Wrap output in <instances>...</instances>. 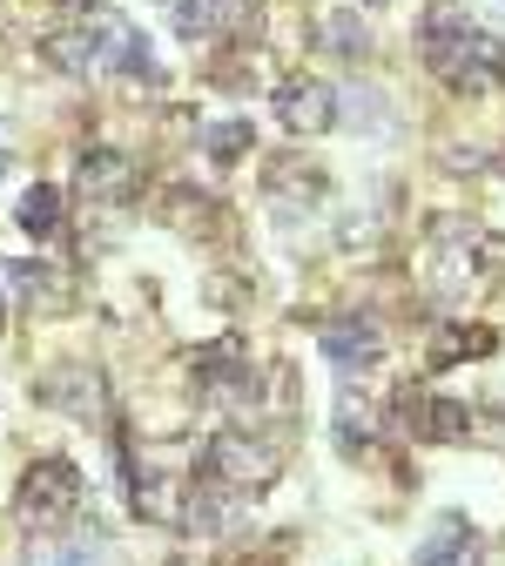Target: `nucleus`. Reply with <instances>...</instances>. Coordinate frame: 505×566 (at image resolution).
<instances>
[{
    "label": "nucleus",
    "instance_id": "4",
    "mask_svg": "<svg viewBox=\"0 0 505 566\" xmlns=\"http://www.w3.org/2000/svg\"><path fill=\"white\" fill-rule=\"evenodd\" d=\"M276 122L291 135H324L337 122V88L330 82H283L276 88Z\"/></svg>",
    "mask_w": 505,
    "mask_h": 566
},
{
    "label": "nucleus",
    "instance_id": "1",
    "mask_svg": "<svg viewBox=\"0 0 505 566\" xmlns=\"http://www.w3.org/2000/svg\"><path fill=\"white\" fill-rule=\"evenodd\" d=\"M424 61H431V75L478 95L485 82L505 75V34H485L465 21V8H452V0H439L424 21Z\"/></svg>",
    "mask_w": 505,
    "mask_h": 566
},
{
    "label": "nucleus",
    "instance_id": "15",
    "mask_svg": "<svg viewBox=\"0 0 505 566\" xmlns=\"http://www.w3.org/2000/svg\"><path fill=\"white\" fill-rule=\"evenodd\" d=\"M54 14H67V21H88V14H102V0H48Z\"/></svg>",
    "mask_w": 505,
    "mask_h": 566
},
{
    "label": "nucleus",
    "instance_id": "2",
    "mask_svg": "<svg viewBox=\"0 0 505 566\" xmlns=\"http://www.w3.org/2000/svg\"><path fill=\"white\" fill-rule=\"evenodd\" d=\"M14 513L28 533H61L67 520L82 513V472L67 459H34L21 472V492H14Z\"/></svg>",
    "mask_w": 505,
    "mask_h": 566
},
{
    "label": "nucleus",
    "instance_id": "18",
    "mask_svg": "<svg viewBox=\"0 0 505 566\" xmlns=\"http://www.w3.org/2000/svg\"><path fill=\"white\" fill-rule=\"evenodd\" d=\"M365 8H385V0H365Z\"/></svg>",
    "mask_w": 505,
    "mask_h": 566
},
{
    "label": "nucleus",
    "instance_id": "14",
    "mask_svg": "<svg viewBox=\"0 0 505 566\" xmlns=\"http://www.w3.org/2000/svg\"><path fill=\"white\" fill-rule=\"evenodd\" d=\"M324 41H330V48H344V54H357V48H365V28L344 21V14H324Z\"/></svg>",
    "mask_w": 505,
    "mask_h": 566
},
{
    "label": "nucleus",
    "instance_id": "8",
    "mask_svg": "<svg viewBox=\"0 0 505 566\" xmlns=\"http://www.w3.org/2000/svg\"><path fill=\"white\" fill-rule=\"evenodd\" d=\"M418 566H478V539L465 520H439L431 539L418 546Z\"/></svg>",
    "mask_w": 505,
    "mask_h": 566
},
{
    "label": "nucleus",
    "instance_id": "9",
    "mask_svg": "<svg viewBox=\"0 0 505 566\" xmlns=\"http://www.w3.org/2000/svg\"><path fill=\"white\" fill-rule=\"evenodd\" d=\"M324 350L350 371V365H371L378 358V324L371 317H337L330 331H324Z\"/></svg>",
    "mask_w": 505,
    "mask_h": 566
},
{
    "label": "nucleus",
    "instance_id": "17",
    "mask_svg": "<svg viewBox=\"0 0 505 566\" xmlns=\"http://www.w3.org/2000/svg\"><path fill=\"white\" fill-rule=\"evenodd\" d=\"M0 331H8V297H0Z\"/></svg>",
    "mask_w": 505,
    "mask_h": 566
},
{
    "label": "nucleus",
    "instance_id": "5",
    "mask_svg": "<svg viewBox=\"0 0 505 566\" xmlns=\"http://www.w3.org/2000/svg\"><path fill=\"white\" fill-rule=\"evenodd\" d=\"M41 405L82 418V424L102 418V371H95V365H54V371L41 378Z\"/></svg>",
    "mask_w": 505,
    "mask_h": 566
},
{
    "label": "nucleus",
    "instance_id": "16",
    "mask_svg": "<svg viewBox=\"0 0 505 566\" xmlns=\"http://www.w3.org/2000/svg\"><path fill=\"white\" fill-rule=\"evenodd\" d=\"M8 169H14V156H8V149H0V176H8Z\"/></svg>",
    "mask_w": 505,
    "mask_h": 566
},
{
    "label": "nucleus",
    "instance_id": "3",
    "mask_svg": "<svg viewBox=\"0 0 505 566\" xmlns=\"http://www.w3.org/2000/svg\"><path fill=\"white\" fill-rule=\"evenodd\" d=\"M276 465H283V452H276L270 439H250V432H223V439L202 452V479L223 485V492H236V500L263 492V485L276 479Z\"/></svg>",
    "mask_w": 505,
    "mask_h": 566
},
{
    "label": "nucleus",
    "instance_id": "11",
    "mask_svg": "<svg viewBox=\"0 0 505 566\" xmlns=\"http://www.w3.org/2000/svg\"><path fill=\"white\" fill-rule=\"evenodd\" d=\"M54 230H61V189H54V182H34V189L21 196V237L48 243Z\"/></svg>",
    "mask_w": 505,
    "mask_h": 566
},
{
    "label": "nucleus",
    "instance_id": "10",
    "mask_svg": "<svg viewBox=\"0 0 505 566\" xmlns=\"http://www.w3.org/2000/svg\"><path fill=\"white\" fill-rule=\"evenodd\" d=\"M34 566H115V546L102 539V533H75V539H48V546H34Z\"/></svg>",
    "mask_w": 505,
    "mask_h": 566
},
{
    "label": "nucleus",
    "instance_id": "7",
    "mask_svg": "<svg viewBox=\"0 0 505 566\" xmlns=\"http://www.w3.org/2000/svg\"><path fill=\"white\" fill-rule=\"evenodd\" d=\"M162 8H169V28L182 41H215L223 28L243 21V0H162Z\"/></svg>",
    "mask_w": 505,
    "mask_h": 566
},
{
    "label": "nucleus",
    "instance_id": "6",
    "mask_svg": "<svg viewBox=\"0 0 505 566\" xmlns=\"http://www.w3.org/2000/svg\"><path fill=\"white\" fill-rule=\"evenodd\" d=\"M135 182H141V176H135V163H128L122 149H88V156H82V196H88V202H128Z\"/></svg>",
    "mask_w": 505,
    "mask_h": 566
},
{
    "label": "nucleus",
    "instance_id": "13",
    "mask_svg": "<svg viewBox=\"0 0 505 566\" xmlns=\"http://www.w3.org/2000/svg\"><path fill=\"white\" fill-rule=\"evenodd\" d=\"M202 149H209L215 163H236V156L250 149V122H209V128H202Z\"/></svg>",
    "mask_w": 505,
    "mask_h": 566
},
{
    "label": "nucleus",
    "instance_id": "12",
    "mask_svg": "<svg viewBox=\"0 0 505 566\" xmlns=\"http://www.w3.org/2000/svg\"><path fill=\"white\" fill-rule=\"evenodd\" d=\"M8 276L21 283V297H28V304H41V311H54V304L67 297V291H61V283H54L61 270H48V263H14Z\"/></svg>",
    "mask_w": 505,
    "mask_h": 566
}]
</instances>
